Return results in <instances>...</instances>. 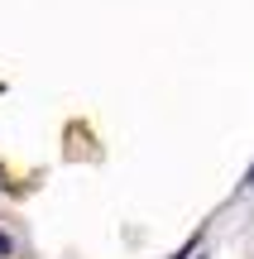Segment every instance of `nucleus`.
I'll return each mask as SVG.
<instances>
[{
  "instance_id": "f257e3e1",
  "label": "nucleus",
  "mask_w": 254,
  "mask_h": 259,
  "mask_svg": "<svg viewBox=\"0 0 254 259\" xmlns=\"http://www.w3.org/2000/svg\"><path fill=\"white\" fill-rule=\"evenodd\" d=\"M5 250H10V235H0V254H5Z\"/></svg>"
},
{
  "instance_id": "f03ea898",
  "label": "nucleus",
  "mask_w": 254,
  "mask_h": 259,
  "mask_svg": "<svg viewBox=\"0 0 254 259\" xmlns=\"http://www.w3.org/2000/svg\"><path fill=\"white\" fill-rule=\"evenodd\" d=\"M245 187H254V168H249V173H245Z\"/></svg>"
}]
</instances>
